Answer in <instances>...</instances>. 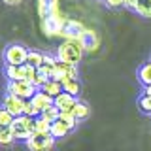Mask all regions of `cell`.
<instances>
[{"label":"cell","instance_id":"cell-1","mask_svg":"<svg viewBox=\"0 0 151 151\" xmlns=\"http://www.w3.org/2000/svg\"><path fill=\"white\" fill-rule=\"evenodd\" d=\"M83 53H85V47H83V42L81 38H76V40H68V42H63L57 49V59L63 60V63H68V64H74L78 66L83 59Z\"/></svg>","mask_w":151,"mask_h":151},{"label":"cell","instance_id":"cell-2","mask_svg":"<svg viewBox=\"0 0 151 151\" xmlns=\"http://www.w3.org/2000/svg\"><path fill=\"white\" fill-rule=\"evenodd\" d=\"M9 129H12L15 140L27 142L36 132V119H32L28 115H19V117H15V121H13V125Z\"/></svg>","mask_w":151,"mask_h":151},{"label":"cell","instance_id":"cell-3","mask_svg":"<svg viewBox=\"0 0 151 151\" xmlns=\"http://www.w3.org/2000/svg\"><path fill=\"white\" fill-rule=\"evenodd\" d=\"M28 53L30 51L25 45L9 44L4 49V63H6V66H25L27 60H28Z\"/></svg>","mask_w":151,"mask_h":151},{"label":"cell","instance_id":"cell-4","mask_svg":"<svg viewBox=\"0 0 151 151\" xmlns=\"http://www.w3.org/2000/svg\"><path fill=\"white\" fill-rule=\"evenodd\" d=\"M27 147L30 151H51L55 145V138L51 134H42V132H34L27 142Z\"/></svg>","mask_w":151,"mask_h":151},{"label":"cell","instance_id":"cell-5","mask_svg":"<svg viewBox=\"0 0 151 151\" xmlns=\"http://www.w3.org/2000/svg\"><path fill=\"white\" fill-rule=\"evenodd\" d=\"M36 91L38 89L28 81H8V87H6L8 94H15V96L23 98V100H30L36 94Z\"/></svg>","mask_w":151,"mask_h":151},{"label":"cell","instance_id":"cell-6","mask_svg":"<svg viewBox=\"0 0 151 151\" xmlns=\"http://www.w3.org/2000/svg\"><path fill=\"white\" fill-rule=\"evenodd\" d=\"M78 66L74 64H68V63H63V60H57V66H55V74H53V79L64 83L68 79H78Z\"/></svg>","mask_w":151,"mask_h":151},{"label":"cell","instance_id":"cell-7","mask_svg":"<svg viewBox=\"0 0 151 151\" xmlns=\"http://www.w3.org/2000/svg\"><path fill=\"white\" fill-rule=\"evenodd\" d=\"M25 104H27V100L15 96V94H8L6 93V94H4V98H2V106L6 108L13 117L25 115Z\"/></svg>","mask_w":151,"mask_h":151},{"label":"cell","instance_id":"cell-8","mask_svg":"<svg viewBox=\"0 0 151 151\" xmlns=\"http://www.w3.org/2000/svg\"><path fill=\"white\" fill-rule=\"evenodd\" d=\"M79 38H81L83 47H85L87 53H94V51L98 49V45H100V38H98V34L94 30H89V28H85L81 34H79Z\"/></svg>","mask_w":151,"mask_h":151},{"label":"cell","instance_id":"cell-9","mask_svg":"<svg viewBox=\"0 0 151 151\" xmlns=\"http://www.w3.org/2000/svg\"><path fill=\"white\" fill-rule=\"evenodd\" d=\"M76 102H78V98L63 91V93L59 94V96H55L53 106H55L59 111H72V108H74V104H76Z\"/></svg>","mask_w":151,"mask_h":151},{"label":"cell","instance_id":"cell-10","mask_svg":"<svg viewBox=\"0 0 151 151\" xmlns=\"http://www.w3.org/2000/svg\"><path fill=\"white\" fill-rule=\"evenodd\" d=\"M30 102L34 104V108L36 110H40V111H44L45 108H49V106H53V102H55V98L53 96H49V94H45L44 91H36V94L30 98Z\"/></svg>","mask_w":151,"mask_h":151},{"label":"cell","instance_id":"cell-11","mask_svg":"<svg viewBox=\"0 0 151 151\" xmlns=\"http://www.w3.org/2000/svg\"><path fill=\"white\" fill-rule=\"evenodd\" d=\"M55 4H59V0H38V17H40V23L49 19L51 9H53Z\"/></svg>","mask_w":151,"mask_h":151},{"label":"cell","instance_id":"cell-12","mask_svg":"<svg viewBox=\"0 0 151 151\" xmlns=\"http://www.w3.org/2000/svg\"><path fill=\"white\" fill-rule=\"evenodd\" d=\"M4 76L8 81H25V70L23 66H6Z\"/></svg>","mask_w":151,"mask_h":151},{"label":"cell","instance_id":"cell-13","mask_svg":"<svg viewBox=\"0 0 151 151\" xmlns=\"http://www.w3.org/2000/svg\"><path fill=\"white\" fill-rule=\"evenodd\" d=\"M70 113H72L78 121H83V119H87V117L91 115V108H89L83 100H79V98H78V102L74 104V108H72V111H70Z\"/></svg>","mask_w":151,"mask_h":151},{"label":"cell","instance_id":"cell-14","mask_svg":"<svg viewBox=\"0 0 151 151\" xmlns=\"http://www.w3.org/2000/svg\"><path fill=\"white\" fill-rule=\"evenodd\" d=\"M68 132H70V127L66 125L64 121L57 119L55 123H51V136H53L55 140H60V138H64V136H68Z\"/></svg>","mask_w":151,"mask_h":151},{"label":"cell","instance_id":"cell-15","mask_svg":"<svg viewBox=\"0 0 151 151\" xmlns=\"http://www.w3.org/2000/svg\"><path fill=\"white\" fill-rule=\"evenodd\" d=\"M40 91H44L45 94H49V96H59L60 93H63V83L57 81V79H47V81L44 83V87L40 89Z\"/></svg>","mask_w":151,"mask_h":151},{"label":"cell","instance_id":"cell-16","mask_svg":"<svg viewBox=\"0 0 151 151\" xmlns=\"http://www.w3.org/2000/svg\"><path fill=\"white\" fill-rule=\"evenodd\" d=\"M134 12L145 19H151V0H136Z\"/></svg>","mask_w":151,"mask_h":151},{"label":"cell","instance_id":"cell-17","mask_svg":"<svg viewBox=\"0 0 151 151\" xmlns=\"http://www.w3.org/2000/svg\"><path fill=\"white\" fill-rule=\"evenodd\" d=\"M13 142H15V136H13V132L9 127H0V145H12Z\"/></svg>","mask_w":151,"mask_h":151},{"label":"cell","instance_id":"cell-18","mask_svg":"<svg viewBox=\"0 0 151 151\" xmlns=\"http://www.w3.org/2000/svg\"><path fill=\"white\" fill-rule=\"evenodd\" d=\"M63 91L78 98L79 91H81V85H79V81H78V79H68V81H64V83H63Z\"/></svg>","mask_w":151,"mask_h":151},{"label":"cell","instance_id":"cell-19","mask_svg":"<svg viewBox=\"0 0 151 151\" xmlns=\"http://www.w3.org/2000/svg\"><path fill=\"white\" fill-rule=\"evenodd\" d=\"M27 64H30V66H34V68L40 70L42 66H44V53H40V51H30Z\"/></svg>","mask_w":151,"mask_h":151},{"label":"cell","instance_id":"cell-20","mask_svg":"<svg viewBox=\"0 0 151 151\" xmlns=\"http://www.w3.org/2000/svg\"><path fill=\"white\" fill-rule=\"evenodd\" d=\"M138 76H140V81L144 83V87L151 85V63H147V64L142 66L140 72H138Z\"/></svg>","mask_w":151,"mask_h":151},{"label":"cell","instance_id":"cell-21","mask_svg":"<svg viewBox=\"0 0 151 151\" xmlns=\"http://www.w3.org/2000/svg\"><path fill=\"white\" fill-rule=\"evenodd\" d=\"M59 115H60V111L57 110L55 106H49V108H45L44 111H42V119H45V121H49V123H55L57 119H59Z\"/></svg>","mask_w":151,"mask_h":151},{"label":"cell","instance_id":"cell-22","mask_svg":"<svg viewBox=\"0 0 151 151\" xmlns=\"http://www.w3.org/2000/svg\"><path fill=\"white\" fill-rule=\"evenodd\" d=\"M13 121H15V117H13L4 106H0V127H12Z\"/></svg>","mask_w":151,"mask_h":151},{"label":"cell","instance_id":"cell-23","mask_svg":"<svg viewBox=\"0 0 151 151\" xmlns=\"http://www.w3.org/2000/svg\"><path fill=\"white\" fill-rule=\"evenodd\" d=\"M59 119H60V121H64L66 125L70 127V130H74L76 127H78V119H76V117H74V115H72L70 111H60Z\"/></svg>","mask_w":151,"mask_h":151},{"label":"cell","instance_id":"cell-24","mask_svg":"<svg viewBox=\"0 0 151 151\" xmlns=\"http://www.w3.org/2000/svg\"><path fill=\"white\" fill-rule=\"evenodd\" d=\"M36 132H42V134H51V123L38 117L36 119Z\"/></svg>","mask_w":151,"mask_h":151},{"label":"cell","instance_id":"cell-25","mask_svg":"<svg viewBox=\"0 0 151 151\" xmlns=\"http://www.w3.org/2000/svg\"><path fill=\"white\" fill-rule=\"evenodd\" d=\"M25 115L32 117V119H38V117L42 115V111H40V110H36L34 104H32L30 100H27V104H25Z\"/></svg>","mask_w":151,"mask_h":151},{"label":"cell","instance_id":"cell-26","mask_svg":"<svg viewBox=\"0 0 151 151\" xmlns=\"http://www.w3.org/2000/svg\"><path fill=\"white\" fill-rule=\"evenodd\" d=\"M138 106H140V110L144 111V113H151V98L149 96H140V100H138Z\"/></svg>","mask_w":151,"mask_h":151},{"label":"cell","instance_id":"cell-27","mask_svg":"<svg viewBox=\"0 0 151 151\" xmlns=\"http://www.w3.org/2000/svg\"><path fill=\"white\" fill-rule=\"evenodd\" d=\"M125 2L127 0H104L108 8H125Z\"/></svg>","mask_w":151,"mask_h":151},{"label":"cell","instance_id":"cell-28","mask_svg":"<svg viewBox=\"0 0 151 151\" xmlns=\"http://www.w3.org/2000/svg\"><path fill=\"white\" fill-rule=\"evenodd\" d=\"M2 2H4V4H8V6H19L23 0H2Z\"/></svg>","mask_w":151,"mask_h":151},{"label":"cell","instance_id":"cell-29","mask_svg":"<svg viewBox=\"0 0 151 151\" xmlns=\"http://www.w3.org/2000/svg\"><path fill=\"white\" fill-rule=\"evenodd\" d=\"M144 94L151 98V85H147V87H144Z\"/></svg>","mask_w":151,"mask_h":151}]
</instances>
